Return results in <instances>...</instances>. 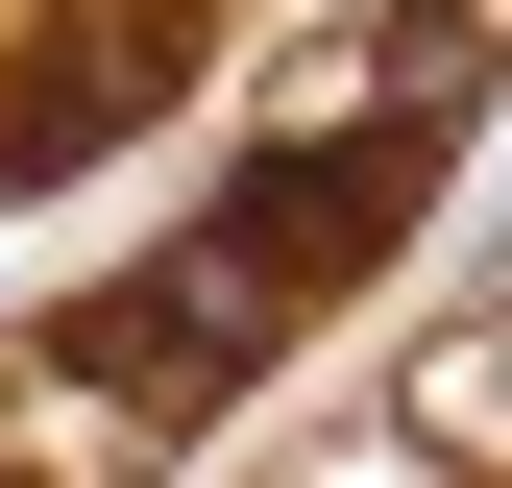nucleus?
<instances>
[{"label":"nucleus","mask_w":512,"mask_h":488,"mask_svg":"<svg viewBox=\"0 0 512 488\" xmlns=\"http://www.w3.org/2000/svg\"><path fill=\"white\" fill-rule=\"evenodd\" d=\"M464 49H488V25H439V49H415V98H366V122H317V147H269V171H244L196 244H171V269H122L98 318L49 342V366H74V391H171V415H196V391H244V366H269L317 293H366V269H391V220L439 196Z\"/></svg>","instance_id":"obj_1"}]
</instances>
